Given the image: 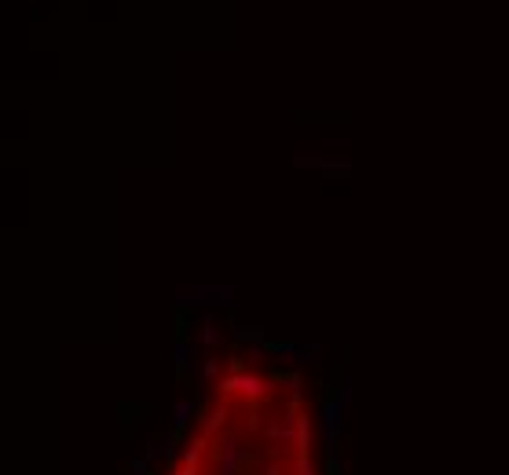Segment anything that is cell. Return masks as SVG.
Instances as JSON below:
<instances>
[{"label": "cell", "mask_w": 509, "mask_h": 475, "mask_svg": "<svg viewBox=\"0 0 509 475\" xmlns=\"http://www.w3.org/2000/svg\"><path fill=\"white\" fill-rule=\"evenodd\" d=\"M139 475H158V472H154V468H143V472H139Z\"/></svg>", "instance_id": "cell-3"}, {"label": "cell", "mask_w": 509, "mask_h": 475, "mask_svg": "<svg viewBox=\"0 0 509 475\" xmlns=\"http://www.w3.org/2000/svg\"><path fill=\"white\" fill-rule=\"evenodd\" d=\"M326 475H341V461H337V453H330V457H326Z\"/></svg>", "instance_id": "cell-2"}, {"label": "cell", "mask_w": 509, "mask_h": 475, "mask_svg": "<svg viewBox=\"0 0 509 475\" xmlns=\"http://www.w3.org/2000/svg\"><path fill=\"white\" fill-rule=\"evenodd\" d=\"M147 413H151V406H139V402H118V432H121V435L136 432L139 424L147 420Z\"/></svg>", "instance_id": "cell-1"}]
</instances>
